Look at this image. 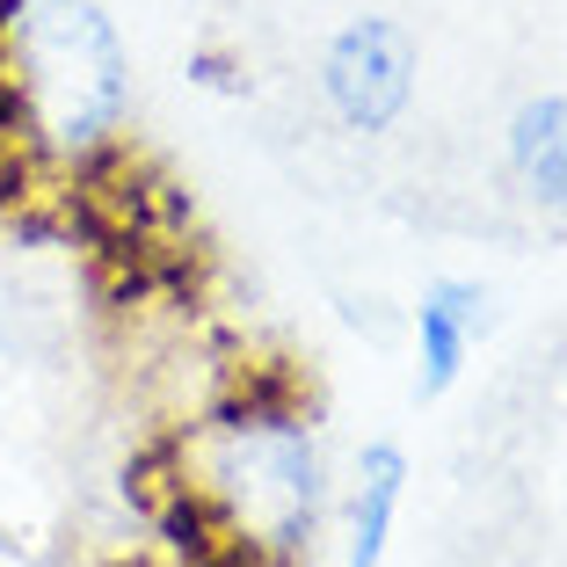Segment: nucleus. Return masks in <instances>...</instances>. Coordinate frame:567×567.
<instances>
[{
	"mask_svg": "<svg viewBox=\"0 0 567 567\" xmlns=\"http://www.w3.org/2000/svg\"><path fill=\"white\" fill-rule=\"evenodd\" d=\"M8 73L30 102V138L66 161L117 146L132 117V66L95 0H22Z\"/></svg>",
	"mask_w": 567,
	"mask_h": 567,
	"instance_id": "nucleus-2",
	"label": "nucleus"
},
{
	"mask_svg": "<svg viewBox=\"0 0 567 567\" xmlns=\"http://www.w3.org/2000/svg\"><path fill=\"white\" fill-rule=\"evenodd\" d=\"M401 495H408V451L393 444V436H379V444H364V458H357V517H350V560L342 567H379L385 560Z\"/></svg>",
	"mask_w": 567,
	"mask_h": 567,
	"instance_id": "nucleus-5",
	"label": "nucleus"
},
{
	"mask_svg": "<svg viewBox=\"0 0 567 567\" xmlns=\"http://www.w3.org/2000/svg\"><path fill=\"white\" fill-rule=\"evenodd\" d=\"M487 334V291L466 277H436L415 306V401H444L458 371H466L473 342Z\"/></svg>",
	"mask_w": 567,
	"mask_h": 567,
	"instance_id": "nucleus-4",
	"label": "nucleus"
},
{
	"mask_svg": "<svg viewBox=\"0 0 567 567\" xmlns=\"http://www.w3.org/2000/svg\"><path fill=\"white\" fill-rule=\"evenodd\" d=\"M189 81H197V87H212V95H248V73L234 66V51H218V44L189 51Z\"/></svg>",
	"mask_w": 567,
	"mask_h": 567,
	"instance_id": "nucleus-7",
	"label": "nucleus"
},
{
	"mask_svg": "<svg viewBox=\"0 0 567 567\" xmlns=\"http://www.w3.org/2000/svg\"><path fill=\"white\" fill-rule=\"evenodd\" d=\"M204 430H212V481H197V495L218 509V524L248 553H269V560L313 553L328 487H320L313 401L299 393V379L248 364L226 385V401L212 408Z\"/></svg>",
	"mask_w": 567,
	"mask_h": 567,
	"instance_id": "nucleus-1",
	"label": "nucleus"
},
{
	"mask_svg": "<svg viewBox=\"0 0 567 567\" xmlns=\"http://www.w3.org/2000/svg\"><path fill=\"white\" fill-rule=\"evenodd\" d=\"M320 102L342 132H385L415 102V37L393 16H357L320 51Z\"/></svg>",
	"mask_w": 567,
	"mask_h": 567,
	"instance_id": "nucleus-3",
	"label": "nucleus"
},
{
	"mask_svg": "<svg viewBox=\"0 0 567 567\" xmlns=\"http://www.w3.org/2000/svg\"><path fill=\"white\" fill-rule=\"evenodd\" d=\"M509 167L538 204L567 212V95H538L509 117Z\"/></svg>",
	"mask_w": 567,
	"mask_h": 567,
	"instance_id": "nucleus-6",
	"label": "nucleus"
}]
</instances>
